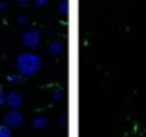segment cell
I'll use <instances>...</instances> for the list:
<instances>
[{
  "instance_id": "9c48e42d",
  "label": "cell",
  "mask_w": 146,
  "mask_h": 137,
  "mask_svg": "<svg viewBox=\"0 0 146 137\" xmlns=\"http://www.w3.org/2000/svg\"><path fill=\"white\" fill-rule=\"evenodd\" d=\"M26 21H28V19H26L25 13H19V15H17V25H25Z\"/></svg>"
},
{
  "instance_id": "4fadbf2b",
  "label": "cell",
  "mask_w": 146,
  "mask_h": 137,
  "mask_svg": "<svg viewBox=\"0 0 146 137\" xmlns=\"http://www.w3.org/2000/svg\"><path fill=\"white\" fill-rule=\"evenodd\" d=\"M6 8H8V4H6L4 0H0V11H6Z\"/></svg>"
},
{
  "instance_id": "7c38bea8",
  "label": "cell",
  "mask_w": 146,
  "mask_h": 137,
  "mask_svg": "<svg viewBox=\"0 0 146 137\" xmlns=\"http://www.w3.org/2000/svg\"><path fill=\"white\" fill-rule=\"evenodd\" d=\"M60 96H62L60 90H54V92H52V100H54V102H58V100H60Z\"/></svg>"
},
{
  "instance_id": "52a82bcc",
  "label": "cell",
  "mask_w": 146,
  "mask_h": 137,
  "mask_svg": "<svg viewBox=\"0 0 146 137\" xmlns=\"http://www.w3.org/2000/svg\"><path fill=\"white\" fill-rule=\"evenodd\" d=\"M11 135V128H9V126H0V137H9Z\"/></svg>"
},
{
  "instance_id": "30bf717a",
  "label": "cell",
  "mask_w": 146,
  "mask_h": 137,
  "mask_svg": "<svg viewBox=\"0 0 146 137\" xmlns=\"http://www.w3.org/2000/svg\"><path fill=\"white\" fill-rule=\"evenodd\" d=\"M60 13H62V15L68 13V2H66V0H62V2H60Z\"/></svg>"
},
{
  "instance_id": "6da1fadb",
  "label": "cell",
  "mask_w": 146,
  "mask_h": 137,
  "mask_svg": "<svg viewBox=\"0 0 146 137\" xmlns=\"http://www.w3.org/2000/svg\"><path fill=\"white\" fill-rule=\"evenodd\" d=\"M41 68V58L32 51H25L17 56V70L23 77H32Z\"/></svg>"
},
{
  "instance_id": "ba28073f",
  "label": "cell",
  "mask_w": 146,
  "mask_h": 137,
  "mask_svg": "<svg viewBox=\"0 0 146 137\" xmlns=\"http://www.w3.org/2000/svg\"><path fill=\"white\" fill-rule=\"evenodd\" d=\"M21 77H23L21 73H9V75H8V81H11V83H19V81H21Z\"/></svg>"
},
{
  "instance_id": "8fae6325",
  "label": "cell",
  "mask_w": 146,
  "mask_h": 137,
  "mask_svg": "<svg viewBox=\"0 0 146 137\" xmlns=\"http://www.w3.org/2000/svg\"><path fill=\"white\" fill-rule=\"evenodd\" d=\"M6 98H8V94H6L4 90H0V105H4V103H6Z\"/></svg>"
},
{
  "instance_id": "9a60e30c",
  "label": "cell",
  "mask_w": 146,
  "mask_h": 137,
  "mask_svg": "<svg viewBox=\"0 0 146 137\" xmlns=\"http://www.w3.org/2000/svg\"><path fill=\"white\" fill-rule=\"evenodd\" d=\"M19 4H26V2H30V0H17Z\"/></svg>"
},
{
  "instance_id": "5b68a950",
  "label": "cell",
  "mask_w": 146,
  "mask_h": 137,
  "mask_svg": "<svg viewBox=\"0 0 146 137\" xmlns=\"http://www.w3.org/2000/svg\"><path fill=\"white\" fill-rule=\"evenodd\" d=\"M47 126V116H43V115H38L32 118V128L34 130H43Z\"/></svg>"
},
{
  "instance_id": "7a4b0ae2",
  "label": "cell",
  "mask_w": 146,
  "mask_h": 137,
  "mask_svg": "<svg viewBox=\"0 0 146 137\" xmlns=\"http://www.w3.org/2000/svg\"><path fill=\"white\" fill-rule=\"evenodd\" d=\"M4 124L9 126V128L21 126L23 124V115H21V111H17V109H9V111L4 115Z\"/></svg>"
},
{
  "instance_id": "5bb4252c",
  "label": "cell",
  "mask_w": 146,
  "mask_h": 137,
  "mask_svg": "<svg viewBox=\"0 0 146 137\" xmlns=\"http://www.w3.org/2000/svg\"><path fill=\"white\" fill-rule=\"evenodd\" d=\"M34 4L36 6H45V4H47V0H34Z\"/></svg>"
},
{
  "instance_id": "8992f818",
  "label": "cell",
  "mask_w": 146,
  "mask_h": 137,
  "mask_svg": "<svg viewBox=\"0 0 146 137\" xmlns=\"http://www.w3.org/2000/svg\"><path fill=\"white\" fill-rule=\"evenodd\" d=\"M49 51L52 53V55H58V53L62 51V45L58 41H51V45H49Z\"/></svg>"
},
{
  "instance_id": "3957f363",
  "label": "cell",
  "mask_w": 146,
  "mask_h": 137,
  "mask_svg": "<svg viewBox=\"0 0 146 137\" xmlns=\"http://www.w3.org/2000/svg\"><path fill=\"white\" fill-rule=\"evenodd\" d=\"M39 41H41V36L36 28L32 30H26L25 34H23V43H25L26 47H38Z\"/></svg>"
},
{
  "instance_id": "277c9868",
  "label": "cell",
  "mask_w": 146,
  "mask_h": 137,
  "mask_svg": "<svg viewBox=\"0 0 146 137\" xmlns=\"http://www.w3.org/2000/svg\"><path fill=\"white\" fill-rule=\"evenodd\" d=\"M6 103L9 105V109H19L23 105V96H21V92H17V90L9 92L8 98H6Z\"/></svg>"
}]
</instances>
